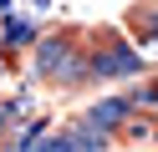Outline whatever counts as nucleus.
<instances>
[{"label":"nucleus","mask_w":158,"mask_h":152,"mask_svg":"<svg viewBox=\"0 0 158 152\" xmlns=\"http://www.w3.org/2000/svg\"><path fill=\"white\" fill-rule=\"evenodd\" d=\"M87 71H92V81L138 76V71H143V56H138L133 46H107V51H97V56H87Z\"/></svg>","instance_id":"nucleus-1"},{"label":"nucleus","mask_w":158,"mask_h":152,"mask_svg":"<svg viewBox=\"0 0 158 152\" xmlns=\"http://www.w3.org/2000/svg\"><path fill=\"white\" fill-rule=\"evenodd\" d=\"M133 111H138V101H133V96H107V101H92V107H87V127H97V132H107V137H117V127H123Z\"/></svg>","instance_id":"nucleus-2"},{"label":"nucleus","mask_w":158,"mask_h":152,"mask_svg":"<svg viewBox=\"0 0 158 152\" xmlns=\"http://www.w3.org/2000/svg\"><path fill=\"white\" fill-rule=\"evenodd\" d=\"M66 137H72V147H77V152H107V142H112V137H107V132H97V127H87V122H82V127H72V132H66Z\"/></svg>","instance_id":"nucleus-3"},{"label":"nucleus","mask_w":158,"mask_h":152,"mask_svg":"<svg viewBox=\"0 0 158 152\" xmlns=\"http://www.w3.org/2000/svg\"><path fill=\"white\" fill-rule=\"evenodd\" d=\"M0 41H5V46H31L36 41V20L31 15H10V25L0 30Z\"/></svg>","instance_id":"nucleus-4"},{"label":"nucleus","mask_w":158,"mask_h":152,"mask_svg":"<svg viewBox=\"0 0 158 152\" xmlns=\"http://www.w3.org/2000/svg\"><path fill=\"white\" fill-rule=\"evenodd\" d=\"M31 152H77V147H72V137H46V142H36Z\"/></svg>","instance_id":"nucleus-5"}]
</instances>
